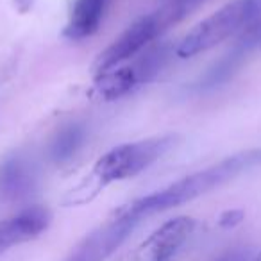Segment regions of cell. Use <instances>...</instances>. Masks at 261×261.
Here are the masks:
<instances>
[{
  "instance_id": "16",
  "label": "cell",
  "mask_w": 261,
  "mask_h": 261,
  "mask_svg": "<svg viewBox=\"0 0 261 261\" xmlns=\"http://www.w3.org/2000/svg\"><path fill=\"white\" fill-rule=\"evenodd\" d=\"M243 220V211L240 210H232V211H225L220 217V225L222 227H234L236 224Z\"/></svg>"
},
{
  "instance_id": "6",
  "label": "cell",
  "mask_w": 261,
  "mask_h": 261,
  "mask_svg": "<svg viewBox=\"0 0 261 261\" xmlns=\"http://www.w3.org/2000/svg\"><path fill=\"white\" fill-rule=\"evenodd\" d=\"M52 213L45 206H31L0 220V256L9 249L38 238L48 229Z\"/></svg>"
},
{
  "instance_id": "13",
  "label": "cell",
  "mask_w": 261,
  "mask_h": 261,
  "mask_svg": "<svg viewBox=\"0 0 261 261\" xmlns=\"http://www.w3.org/2000/svg\"><path fill=\"white\" fill-rule=\"evenodd\" d=\"M243 58H245V52L238 50V48H232L231 52L224 56L222 59H218L213 66L206 72V75L200 81V86L202 88H213L218 84L225 83L232 73L238 70V66L242 65Z\"/></svg>"
},
{
  "instance_id": "17",
  "label": "cell",
  "mask_w": 261,
  "mask_h": 261,
  "mask_svg": "<svg viewBox=\"0 0 261 261\" xmlns=\"http://www.w3.org/2000/svg\"><path fill=\"white\" fill-rule=\"evenodd\" d=\"M33 2L34 0H15V6L20 13H27L31 8H33Z\"/></svg>"
},
{
  "instance_id": "12",
  "label": "cell",
  "mask_w": 261,
  "mask_h": 261,
  "mask_svg": "<svg viewBox=\"0 0 261 261\" xmlns=\"http://www.w3.org/2000/svg\"><path fill=\"white\" fill-rule=\"evenodd\" d=\"M168 56H170V50H168V45H158L154 48H149L145 54H142L138 59H136L130 68L135 70L136 77H138V83L143 84L147 81L152 79L156 73L161 72L165 65L168 61Z\"/></svg>"
},
{
  "instance_id": "15",
  "label": "cell",
  "mask_w": 261,
  "mask_h": 261,
  "mask_svg": "<svg viewBox=\"0 0 261 261\" xmlns=\"http://www.w3.org/2000/svg\"><path fill=\"white\" fill-rule=\"evenodd\" d=\"M204 0H161V6H168V8H172L175 13H179L185 18L190 11H193Z\"/></svg>"
},
{
  "instance_id": "10",
  "label": "cell",
  "mask_w": 261,
  "mask_h": 261,
  "mask_svg": "<svg viewBox=\"0 0 261 261\" xmlns=\"http://www.w3.org/2000/svg\"><path fill=\"white\" fill-rule=\"evenodd\" d=\"M136 86H140V83L130 65L108 70L97 77V90L104 100L122 98L123 95L130 93Z\"/></svg>"
},
{
  "instance_id": "11",
  "label": "cell",
  "mask_w": 261,
  "mask_h": 261,
  "mask_svg": "<svg viewBox=\"0 0 261 261\" xmlns=\"http://www.w3.org/2000/svg\"><path fill=\"white\" fill-rule=\"evenodd\" d=\"M84 142V129L77 123H70L65 125L63 129L58 130L56 138L52 140L50 145V156L58 163H65V161L72 160L81 149Z\"/></svg>"
},
{
  "instance_id": "3",
  "label": "cell",
  "mask_w": 261,
  "mask_h": 261,
  "mask_svg": "<svg viewBox=\"0 0 261 261\" xmlns=\"http://www.w3.org/2000/svg\"><path fill=\"white\" fill-rule=\"evenodd\" d=\"M254 18H257L256 11L249 4V0H232L217 13L199 22L179 43L177 56L182 59L193 58V56L206 52L217 47L231 34L242 31L249 25Z\"/></svg>"
},
{
  "instance_id": "19",
  "label": "cell",
  "mask_w": 261,
  "mask_h": 261,
  "mask_svg": "<svg viewBox=\"0 0 261 261\" xmlns=\"http://www.w3.org/2000/svg\"><path fill=\"white\" fill-rule=\"evenodd\" d=\"M259 256H261V252H259Z\"/></svg>"
},
{
  "instance_id": "1",
  "label": "cell",
  "mask_w": 261,
  "mask_h": 261,
  "mask_svg": "<svg viewBox=\"0 0 261 261\" xmlns=\"http://www.w3.org/2000/svg\"><path fill=\"white\" fill-rule=\"evenodd\" d=\"M256 167H261V149L242 150V152L232 154V156L218 161L213 167H207L204 170L172 182L170 186L160 190V192H154L147 197H140L127 206L120 207V211L142 222L145 217L182 206L190 200H195L197 197L206 195L207 192L232 181L240 174L252 170Z\"/></svg>"
},
{
  "instance_id": "9",
  "label": "cell",
  "mask_w": 261,
  "mask_h": 261,
  "mask_svg": "<svg viewBox=\"0 0 261 261\" xmlns=\"http://www.w3.org/2000/svg\"><path fill=\"white\" fill-rule=\"evenodd\" d=\"M34 179L20 158H9L0 165V195L8 200H22L33 192Z\"/></svg>"
},
{
  "instance_id": "2",
  "label": "cell",
  "mask_w": 261,
  "mask_h": 261,
  "mask_svg": "<svg viewBox=\"0 0 261 261\" xmlns=\"http://www.w3.org/2000/svg\"><path fill=\"white\" fill-rule=\"evenodd\" d=\"M177 142V136H156V138L140 140L135 143H123L106 152L95 163L93 174L102 186L113 181L135 177L149 168L154 161L168 152Z\"/></svg>"
},
{
  "instance_id": "5",
  "label": "cell",
  "mask_w": 261,
  "mask_h": 261,
  "mask_svg": "<svg viewBox=\"0 0 261 261\" xmlns=\"http://www.w3.org/2000/svg\"><path fill=\"white\" fill-rule=\"evenodd\" d=\"M138 224V218L129 217L120 210L115 211L106 224L98 225L90 234L84 236L65 261H108Z\"/></svg>"
},
{
  "instance_id": "7",
  "label": "cell",
  "mask_w": 261,
  "mask_h": 261,
  "mask_svg": "<svg viewBox=\"0 0 261 261\" xmlns=\"http://www.w3.org/2000/svg\"><path fill=\"white\" fill-rule=\"evenodd\" d=\"M195 229V220L190 217H175L165 222L158 231H154L138 249V257L145 261H170L179 247L188 240Z\"/></svg>"
},
{
  "instance_id": "4",
  "label": "cell",
  "mask_w": 261,
  "mask_h": 261,
  "mask_svg": "<svg viewBox=\"0 0 261 261\" xmlns=\"http://www.w3.org/2000/svg\"><path fill=\"white\" fill-rule=\"evenodd\" d=\"M181 20L182 16L179 13H175L172 8H168V6H161L158 11L142 16L138 22L133 23L122 36L116 38L98 56L97 63H95L97 73L100 75V73L108 72V70L116 68L120 63L127 61L138 52H142L150 41L156 40L158 36H161L165 31L170 29L172 25H175Z\"/></svg>"
},
{
  "instance_id": "18",
  "label": "cell",
  "mask_w": 261,
  "mask_h": 261,
  "mask_svg": "<svg viewBox=\"0 0 261 261\" xmlns=\"http://www.w3.org/2000/svg\"><path fill=\"white\" fill-rule=\"evenodd\" d=\"M249 4L252 6V9L256 11V15H261V0H249Z\"/></svg>"
},
{
  "instance_id": "14",
  "label": "cell",
  "mask_w": 261,
  "mask_h": 261,
  "mask_svg": "<svg viewBox=\"0 0 261 261\" xmlns=\"http://www.w3.org/2000/svg\"><path fill=\"white\" fill-rule=\"evenodd\" d=\"M254 256L250 247H232V249L222 252L213 261H249Z\"/></svg>"
},
{
  "instance_id": "8",
  "label": "cell",
  "mask_w": 261,
  "mask_h": 261,
  "mask_svg": "<svg viewBox=\"0 0 261 261\" xmlns=\"http://www.w3.org/2000/svg\"><path fill=\"white\" fill-rule=\"evenodd\" d=\"M109 0H73L65 36L70 40H83L97 33L106 15Z\"/></svg>"
}]
</instances>
